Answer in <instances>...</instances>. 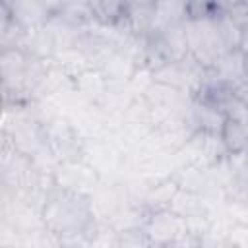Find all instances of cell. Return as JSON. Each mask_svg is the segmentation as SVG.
I'll use <instances>...</instances> for the list:
<instances>
[{"instance_id": "1", "label": "cell", "mask_w": 248, "mask_h": 248, "mask_svg": "<svg viewBox=\"0 0 248 248\" xmlns=\"http://www.w3.org/2000/svg\"><path fill=\"white\" fill-rule=\"evenodd\" d=\"M91 12L103 21H110L120 12V0H89Z\"/></svg>"}]
</instances>
